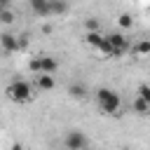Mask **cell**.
Masks as SVG:
<instances>
[{
    "label": "cell",
    "instance_id": "6da1fadb",
    "mask_svg": "<svg viewBox=\"0 0 150 150\" xmlns=\"http://www.w3.org/2000/svg\"><path fill=\"white\" fill-rule=\"evenodd\" d=\"M96 96V103H98V110L103 115H117L122 110V98L115 89H108V87H98L94 91Z\"/></svg>",
    "mask_w": 150,
    "mask_h": 150
},
{
    "label": "cell",
    "instance_id": "7a4b0ae2",
    "mask_svg": "<svg viewBox=\"0 0 150 150\" xmlns=\"http://www.w3.org/2000/svg\"><path fill=\"white\" fill-rule=\"evenodd\" d=\"M5 94H7V98L14 101V103H28V101L35 98V89H33V84L26 82V80H14V82L5 89Z\"/></svg>",
    "mask_w": 150,
    "mask_h": 150
},
{
    "label": "cell",
    "instance_id": "3957f363",
    "mask_svg": "<svg viewBox=\"0 0 150 150\" xmlns=\"http://www.w3.org/2000/svg\"><path fill=\"white\" fill-rule=\"evenodd\" d=\"M63 145H66L68 150H84V148H89V138H87V134H84V131L73 129V131H68V134H66Z\"/></svg>",
    "mask_w": 150,
    "mask_h": 150
},
{
    "label": "cell",
    "instance_id": "277c9868",
    "mask_svg": "<svg viewBox=\"0 0 150 150\" xmlns=\"http://www.w3.org/2000/svg\"><path fill=\"white\" fill-rule=\"evenodd\" d=\"M23 45H26V40H19V35H14V33H0V49L5 54H16V52L23 49Z\"/></svg>",
    "mask_w": 150,
    "mask_h": 150
},
{
    "label": "cell",
    "instance_id": "5b68a950",
    "mask_svg": "<svg viewBox=\"0 0 150 150\" xmlns=\"http://www.w3.org/2000/svg\"><path fill=\"white\" fill-rule=\"evenodd\" d=\"M56 87V77L52 73H38L35 75V89L38 91H52Z\"/></svg>",
    "mask_w": 150,
    "mask_h": 150
},
{
    "label": "cell",
    "instance_id": "8992f818",
    "mask_svg": "<svg viewBox=\"0 0 150 150\" xmlns=\"http://www.w3.org/2000/svg\"><path fill=\"white\" fill-rule=\"evenodd\" d=\"M129 52L134 56H150V38H143V40H136L134 45H129Z\"/></svg>",
    "mask_w": 150,
    "mask_h": 150
},
{
    "label": "cell",
    "instance_id": "52a82bcc",
    "mask_svg": "<svg viewBox=\"0 0 150 150\" xmlns=\"http://www.w3.org/2000/svg\"><path fill=\"white\" fill-rule=\"evenodd\" d=\"M103 38H105V35H103L101 30H87V33H84V45L91 47V49H98V47L103 45Z\"/></svg>",
    "mask_w": 150,
    "mask_h": 150
},
{
    "label": "cell",
    "instance_id": "ba28073f",
    "mask_svg": "<svg viewBox=\"0 0 150 150\" xmlns=\"http://www.w3.org/2000/svg\"><path fill=\"white\" fill-rule=\"evenodd\" d=\"M105 40H108V42H110L112 47H124V49H129V45H131V42H129V38H127V35H124L122 30L108 33V35H105Z\"/></svg>",
    "mask_w": 150,
    "mask_h": 150
},
{
    "label": "cell",
    "instance_id": "9c48e42d",
    "mask_svg": "<svg viewBox=\"0 0 150 150\" xmlns=\"http://www.w3.org/2000/svg\"><path fill=\"white\" fill-rule=\"evenodd\" d=\"M59 70V61L54 59V56H49V54H42L40 56V73H56Z\"/></svg>",
    "mask_w": 150,
    "mask_h": 150
},
{
    "label": "cell",
    "instance_id": "30bf717a",
    "mask_svg": "<svg viewBox=\"0 0 150 150\" xmlns=\"http://www.w3.org/2000/svg\"><path fill=\"white\" fill-rule=\"evenodd\" d=\"M87 94H89V89H87L82 82H73V84L68 87V96H70V98H75V101L87 98Z\"/></svg>",
    "mask_w": 150,
    "mask_h": 150
},
{
    "label": "cell",
    "instance_id": "8fae6325",
    "mask_svg": "<svg viewBox=\"0 0 150 150\" xmlns=\"http://www.w3.org/2000/svg\"><path fill=\"white\" fill-rule=\"evenodd\" d=\"M68 12V0H49V16H63Z\"/></svg>",
    "mask_w": 150,
    "mask_h": 150
},
{
    "label": "cell",
    "instance_id": "7c38bea8",
    "mask_svg": "<svg viewBox=\"0 0 150 150\" xmlns=\"http://www.w3.org/2000/svg\"><path fill=\"white\" fill-rule=\"evenodd\" d=\"M33 14L38 16H49V0H28Z\"/></svg>",
    "mask_w": 150,
    "mask_h": 150
},
{
    "label": "cell",
    "instance_id": "4fadbf2b",
    "mask_svg": "<svg viewBox=\"0 0 150 150\" xmlns=\"http://www.w3.org/2000/svg\"><path fill=\"white\" fill-rule=\"evenodd\" d=\"M131 110H134L136 115L145 117V115H150V103H148V101H143L141 96H136V98H134V103H131Z\"/></svg>",
    "mask_w": 150,
    "mask_h": 150
},
{
    "label": "cell",
    "instance_id": "5bb4252c",
    "mask_svg": "<svg viewBox=\"0 0 150 150\" xmlns=\"http://www.w3.org/2000/svg\"><path fill=\"white\" fill-rule=\"evenodd\" d=\"M14 21H16L14 9H12V7H0V23H2V26H12Z\"/></svg>",
    "mask_w": 150,
    "mask_h": 150
},
{
    "label": "cell",
    "instance_id": "9a60e30c",
    "mask_svg": "<svg viewBox=\"0 0 150 150\" xmlns=\"http://www.w3.org/2000/svg\"><path fill=\"white\" fill-rule=\"evenodd\" d=\"M117 26H120L122 30H129V28L134 26V16H131L129 12H122V14L117 16Z\"/></svg>",
    "mask_w": 150,
    "mask_h": 150
},
{
    "label": "cell",
    "instance_id": "2e32d148",
    "mask_svg": "<svg viewBox=\"0 0 150 150\" xmlns=\"http://www.w3.org/2000/svg\"><path fill=\"white\" fill-rule=\"evenodd\" d=\"M136 96H141L143 101H148V103H150V84H148V82L138 84V89H136Z\"/></svg>",
    "mask_w": 150,
    "mask_h": 150
},
{
    "label": "cell",
    "instance_id": "e0dca14e",
    "mask_svg": "<svg viewBox=\"0 0 150 150\" xmlns=\"http://www.w3.org/2000/svg\"><path fill=\"white\" fill-rule=\"evenodd\" d=\"M84 28H87V30H101V21H98L96 16H89V19L84 21Z\"/></svg>",
    "mask_w": 150,
    "mask_h": 150
},
{
    "label": "cell",
    "instance_id": "ac0fdd59",
    "mask_svg": "<svg viewBox=\"0 0 150 150\" xmlns=\"http://www.w3.org/2000/svg\"><path fill=\"white\" fill-rule=\"evenodd\" d=\"M28 70H30L33 75H38V73H40V56H33V59L28 61Z\"/></svg>",
    "mask_w": 150,
    "mask_h": 150
},
{
    "label": "cell",
    "instance_id": "d6986e66",
    "mask_svg": "<svg viewBox=\"0 0 150 150\" xmlns=\"http://www.w3.org/2000/svg\"><path fill=\"white\" fill-rule=\"evenodd\" d=\"M12 5V0H0V7H9Z\"/></svg>",
    "mask_w": 150,
    "mask_h": 150
},
{
    "label": "cell",
    "instance_id": "ffe728a7",
    "mask_svg": "<svg viewBox=\"0 0 150 150\" xmlns=\"http://www.w3.org/2000/svg\"><path fill=\"white\" fill-rule=\"evenodd\" d=\"M148 16H150V7H148Z\"/></svg>",
    "mask_w": 150,
    "mask_h": 150
}]
</instances>
